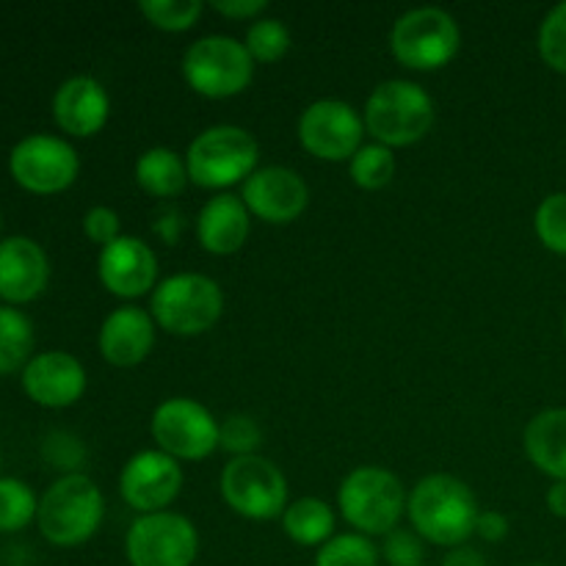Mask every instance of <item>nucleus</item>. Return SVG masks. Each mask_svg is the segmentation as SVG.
<instances>
[{
	"mask_svg": "<svg viewBox=\"0 0 566 566\" xmlns=\"http://www.w3.org/2000/svg\"><path fill=\"white\" fill-rule=\"evenodd\" d=\"M130 566H193L199 556V531L186 514H142L125 534Z\"/></svg>",
	"mask_w": 566,
	"mask_h": 566,
	"instance_id": "nucleus-12",
	"label": "nucleus"
},
{
	"mask_svg": "<svg viewBox=\"0 0 566 566\" xmlns=\"http://www.w3.org/2000/svg\"><path fill=\"white\" fill-rule=\"evenodd\" d=\"M155 335H158V324L153 321L149 310L122 304L99 324V357L114 368H136L153 354Z\"/></svg>",
	"mask_w": 566,
	"mask_h": 566,
	"instance_id": "nucleus-19",
	"label": "nucleus"
},
{
	"mask_svg": "<svg viewBox=\"0 0 566 566\" xmlns=\"http://www.w3.org/2000/svg\"><path fill=\"white\" fill-rule=\"evenodd\" d=\"M188 180L205 191L227 193L260 169V144L238 125L205 127L186 149Z\"/></svg>",
	"mask_w": 566,
	"mask_h": 566,
	"instance_id": "nucleus-5",
	"label": "nucleus"
},
{
	"mask_svg": "<svg viewBox=\"0 0 566 566\" xmlns=\"http://www.w3.org/2000/svg\"><path fill=\"white\" fill-rule=\"evenodd\" d=\"M252 232V213L238 193H216L202 205L197 216L199 247L216 258L241 252Z\"/></svg>",
	"mask_w": 566,
	"mask_h": 566,
	"instance_id": "nucleus-21",
	"label": "nucleus"
},
{
	"mask_svg": "<svg viewBox=\"0 0 566 566\" xmlns=\"http://www.w3.org/2000/svg\"><path fill=\"white\" fill-rule=\"evenodd\" d=\"M39 497L22 479H0V534H17L36 523Z\"/></svg>",
	"mask_w": 566,
	"mask_h": 566,
	"instance_id": "nucleus-27",
	"label": "nucleus"
},
{
	"mask_svg": "<svg viewBox=\"0 0 566 566\" xmlns=\"http://www.w3.org/2000/svg\"><path fill=\"white\" fill-rule=\"evenodd\" d=\"M243 44H247L254 64H276L291 50V31L276 17H260L249 25Z\"/></svg>",
	"mask_w": 566,
	"mask_h": 566,
	"instance_id": "nucleus-30",
	"label": "nucleus"
},
{
	"mask_svg": "<svg viewBox=\"0 0 566 566\" xmlns=\"http://www.w3.org/2000/svg\"><path fill=\"white\" fill-rule=\"evenodd\" d=\"M528 462L553 481H566V407L542 409L523 431Z\"/></svg>",
	"mask_w": 566,
	"mask_h": 566,
	"instance_id": "nucleus-22",
	"label": "nucleus"
},
{
	"mask_svg": "<svg viewBox=\"0 0 566 566\" xmlns=\"http://www.w3.org/2000/svg\"><path fill=\"white\" fill-rule=\"evenodd\" d=\"M335 509L321 497H298L282 514V531L302 547H321L335 536Z\"/></svg>",
	"mask_w": 566,
	"mask_h": 566,
	"instance_id": "nucleus-24",
	"label": "nucleus"
},
{
	"mask_svg": "<svg viewBox=\"0 0 566 566\" xmlns=\"http://www.w3.org/2000/svg\"><path fill=\"white\" fill-rule=\"evenodd\" d=\"M263 446V429L252 415H230L219 426V448L235 457H254Z\"/></svg>",
	"mask_w": 566,
	"mask_h": 566,
	"instance_id": "nucleus-33",
	"label": "nucleus"
},
{
	"mask_svg": "<svg viewBox=\"0 0 566 566\" xmlns=\"http://www.w3.org/2000/svg\"><path fill=\"white\" fill-rule=\"evenodd\" d=\"M462 50V28L437 6H420L396 20L390 31V53L401 66L434 72L451 64Z\"/></svg>",
	"mask_w": 566,
	"mask_h": 566,
	"instance_id": "nucleus-8",
	"label": "nucleus"
},
{
	"mask_svg": "<svg viewBox=\"0 0 566 566\" xmlns=\"http://www.w3.org/2000/svg\"><path fill=\"white\" fill-rule=\"evenodd\" d=\"M479 501L462 479L451 473H431L412 486L407 517L423 542L437 547H462L475 536Z\"/></svg>",
	"mask_w": 566,
	"mask_h": 566,
	"instance_id": "nucleus-1",
	"label": "nucleus"
},
{
	"mask_svg": "<svg viewBox=\"0 0 566 566\" xmlns=\"http://www.w3.org/2000/svg\"><path fill=\"white\" fill-rule=\"evenodd\" d=\"M396 149L385 147V144H363L352 160H348V177L363 191H381L396 177Z\"/></svg>",
	"mask_w": 566,
	"mask_h": 566,
	"instance_id": "nucleus-26",
	"label": "nucleus"
},
{
	"mask_svg": "<svg viewBox=\"0 0 566 566\" xmlns=\"http://www.w3.org/2000/svg\"><path fill=\"white\" fill-rule=\"evenodd\" d=\"M219 426L205 403L175 396L155 407L149 434L155 448L177 462H202L219 448Z\"/></svg>",
	"mask_w": 566,
	"mask_h": 566,
	"instance_id": "nucleus-11",
	"label": "nucleus"
},
{
	"mask_svg": "<svg viewBox=\"0 0 566 566\" xmlns=\"http://www.w3.org/2000/svg\"><path fill=\"white\" fill-rule=\"evenodd\" d=\"M536 48H539V59L553 72L566 75V0L545 14L536 33Z\"/></svg>",
	"mask_w": 566,
	"mask_h": 566,
	"instance_id": "nucleus-32",
	"label": "nucleus"
},
{
	"mask_svg": "<svg viewBox=\"0 0 566 566\" xmlns=\"http://www.w3.org/2000/svg\"><path fill=\"white\" fill-rule=\"evenodd\" d=\"M0 468H3V453H0Z\"/></svg>",
	"mask_w": 566,
	"mask_h": 566,
	"instance_id": "nucleus-44",
	"label": "nucleus"
},
{
	"mask_svg": "<svg viewBox=\"0 0 566 566\" xmlns=\"http://www.w3.org/2000/svg\"><path fill=\"white\" fill-rule=\"evenodd\" d=\"M547 509H551L553 517L566 520V481H553L551 490L545 495Z\"/></svg>",
	"mask_w": 566,
	"mask_h": 566,
	"instance_id": "nucleus-40",
	"label": "nucleus"
},
{
	"mask_svg": "<svg viewBox=\"0 0 566 566\" xmlns=\"http://www.w3.org/2000/svg\"><path fill=\"white\" fill-rule=\"evenodd\" d=\"M564 337H566V315H564Z\"/></svg>",
	"mask_w": 566,
	"mask_h": 566,
	"instance_id": "nucleus-42",
	"label": "nucleus"
},
{
	"mask_svg": "<svg viewBox=\"0 0 566 566\" xmlns=\"http://www.w3.org/2000/svg\"><path fill=\"white\" fill-rule=\"evenodd\" d=\"M534 232L547 252L566 258V191L542 199L534 213Z\"/></svg>",
	"mask_w": 566,
	"mask_h": 566,
	"instance_id": "nucleus-31",
	"label": "nucleus"
},
{
	"mask_svg": "<svg viewBox=\"0 0 566 566\" xmlns=\"http://www.w3.org/2000/svg\"><path fill=\"white\" fill-rule=\"evenodd\" d=\"M440 566H486V558L481 556L475 547L462 545V547H453V551H448Z\"/></svg>",
	"mask_w": 566,
	"mask_h": 566,
	"instance_id": "nucleus-39",
	"label": "nucleus"
},
{
	"mask_svg": "<svg viewBox=\"0 0 566 566\" xmlns=\"http://www.w3.org/2000/svg\"><path fill=\"white\" fill-rule=\"evenodd\" d=\"M525 566H547V564H525Z\"/></svg>",
	"mask_w": 566,
	"mask_h": 566,
	"instance_id": "nucleus-43",
	"label": "nucleus"
},
{
	"mask_svg": "<svg viewBox=\"0 0 566 566\" xmlns=\"http://www.w3.org/2000/svg\"><path fill=\"white\" fill-rule=\"evenodd\" d=\"M219 490L227 506L252 523L282 517L287 509L285 473L260 453L230 459L221 470Z\"/></svg>",
	"mask_w": 566,
	"mask_h": 566,
	"instance_id": "nucleus-9",
	"label": "nucleus"
},
{
	"mask_svg": "<svg viewBox=\"0 0 566 566\" xmlns=\"http://www.w3.org/2000/svg\"><path fill=\"white\" fill-rule=\"evenodd\" d=\"M22 392L31 398L36 407L44 409H70L83 398L88 385L86 368L81 359L70 352L33 354L31 363L20 374Z\"/></svg>",
	"mask_w": 566,
	"mask_h": 566,
	"instance_id": "nucleus-17",
	"label": "nucleus"
},
{
	"mask_svg": "<svg viewBox=\"0 0 566 566\" xmlns=\"http://www.w3.org/2000/svg\"><path fill=\"white\" fill-rule=\"evenodd\" d=\"M97 276L103 282L105 291L116 298H133L153 296L158 287V254L153 252L144 238L138 235H122L114 243L99 249L97 258Z\"/></svg>",
	"mask_w": 566,
	"mask_h": 566,
	"instance_id": "nucleus-15",
	"label": "nucleus"
},
{
	"mask_svg": "<svg viewBox=\"0 0 566 566\" xmlns=\"http://www.w3.org/2000/svg\"><path fill=\"white\" fill-rule=\"evenodd\" d=\"M381 551L374 545L370 536L348 531V534H335L326 545L315 553V566H379Z\"/></svg>",
	"mask_w": 566,
	"mask_h": 566,
	"instance_id": "nucleus-28",
	"label": "nucleus"
},
{
	"mask_svg": "<svg viewBox=\"0 0 566 566\" xmlns=\"http://www.w3.org/2000/svg\"><path fill=\"white\" fill-rule=\"evenodd\" d=\"M210 9H213L216 14L227 17V20H252L254 22L265 14L269 3H265V0H213V3H210Z\"/></svg>",
	"mask_w": 566,
	"mask_h": 566,
	"instance_id": "nucleus-37",
	"label": "nucleus"
},
{
	"mask_svg": "<svg viewBox=\"0 0 566 566\" xmlns=\"http://www.w3.org/2000/svg\"><path fill=\"white\" fill-rule=\"evenodd\" d=\"M381 562L387 566H423L426 564V542L415 531L396 528L381 542Z\"/></svg>",
	"mask_w": 566,
	"mask_h": 566,
	"instance_id": "nucleus-35",
	"label": "nucleus"
},
{
	"mask_svg": "<svg viewBox=\"0 0 566 566\" xmlns=\"http://www.w3.org/2000/svg\"><path fill=\"white\" fill-rule=\"evenodd\" d=\"M144 20L164 33H186L202 17V0H142L138 3Z\"/></svg>",
	"mask_w": 566,
	"mask_h": 566,
	"instance_id": "nucleus-29",
	"label": "nucleus"
},
{
	"mask_svg": "<svg viewBox=\"0 0 566 566\" xmlns=\"http://www.w3.org/2000/svg\"><path fill=\"white\" fill-rule=\"evenodd\" d=\"M9 171L22 191L55 197L75 186L81 158L66 138L53 133H31L11 147Z\"/></svg>",
	"mask_w": 566,
	"mask_h": 566,
	"instance_id": "nucleus-10",
	"label": "nucleus"
},
{
	"mask_svg": "<svg viewBox=\"0 0 566 566\" xmlns=\"http://www.w3.org/2000/svg\"><path fill=\"white\" fill-rule=\"evenodd\" d=\"M105 520L103 490L88 475L72 473L44 490L39 497V534L53 547H81L99 531Z\"/></svg>",
	"mask_w": 566,
	"mask_h": 566,
	"instance_id": "nucleus-3",
	"label": "nucleus"
},
{
	"mask_svg": "<svg viewBox=\"0 0 566 566\" xmlns=\"http://www.w3.org/2000/svg\"><path fill=\"white\" fill-rule=\"evenodd\" d=\"M241 199L254 219L265 224H293L310 205V188L296 169L260 166L241 186Z\"/></svg>",
	"mask_w": 566,
	"mask_h": 566,
	"instance_id": "nucleus-16",
	"label": "nucleus"
},
{
	"mask_svg": "<svg viewBox=\"0 0 566 566\" xmlns=\"http://www.w3.org/2000/svg\"><path fill=\"white\" fill-rule=\"evenodd\" d=\"M182 81L208 99H230L247 92L254 81V61L247 44L235 36L210 33L182 53Z\"/></svg>",
	"mask_w": 566,
	"mask_h": 566,
	"instance_id": "nucleus-7",
	"label": "nucleus"
},
{
	"mask_svg": "<svg viewBox=\"0 0 566 566\" xmlns=\"http://www.w3.org/2000/svg\"><path fill=\"white\" fill-rule=\"evenodd\" d=\"M36 335L33 324L22 310L0 304V376L17 374L31 363Z\"/></svg>",
	"mask_w": 566,
	"mask_h": 566,
	"instance_id": "nucleus-25",
	"label": "nucleus"
},
{
	"mask_svg": "<svg viewBox=\"0 0 566 566\" xmlns=\"http://www.w3.org/2000/svg\"><path fill=\"white\" fill-rule=\"evenodd\" d=\"M434 99L420 83L392 77L368 94L363 108L365 133L390 149L423 142L434 125Z\"/></svg>",
	"mask_w": 566,
	"mask_h": 566,
	"instance_id": "nucleus-4",
	"label": "nucleus"
},
{
	"mask_svg": "<svg viewBox=\"0 0 566 566\" xmlns=\"http://www.w3.org/2000/svg\"><path fill=\"white\" fill-rule=\"evenodd\" d=\"M111 97L92 75H72L55 88L53 119L72 138H92L108 125Z\"/></svg>",
	"mask_w": 566,
	"mask_h": 566,
	"instance_id": "nucleus-20",
	"label": "nucleus"
},
{
	"mask_svg": "<svg viewBox=\"0 0 566 566\" xmlns=\"http://www.w3.org/2000/svg\"><path fill=\"white\" fill-rule=\"evenodd\" d=\"M149 315L158 329L175 337L205 335L224 315V291L208 274H171L160 280L149 296Z\"/></svg>",
	"mask_w": 566,
	"mask_h": 566,
	"instance_id": "nucleus-6",
	"label": "nucleus"
},
{
	"mask_svg": "<svg viewBox=\"0 0 566 566\" xmlns=\"http://www.w3.org/2000/svg\"><path fill=\"white\" fill-rule=\"evenodd\" d=\"M475 536L490 545H497L509 536V517L506 514L495 512V509H486V512L479 514V523H475Z\"/></svg>",
	"mask_w": 566,
	"mask_h": 566,
	"instance_id": "nucleus-38",
	"label": "nucleus"
},
{
	"mask_svg": "<svg viewBox=\"0 0 566 566\" xmlns=\"http://www.w3.org/2000/svg\"><path fill=\"white\" fill-rule=\"evenodd\" d=\"M42 457L50 468L61 470L64 475H72L86 462V448H83L81 437H75L72 431L55 429L44 437Z\"/></svg>",
	"mask_w": 566,
	"mask_h": 566,
	"instance_id": "nucleus-34",
	"label": "nucleus"
},
{
	"mask_svg": "<svg viewBox=\"0 0 566 566\" xmlns=\"http://www.w3.org/2000/svg\"><path fill=\"white\" fill-rule=\"evenodd\" d=\"M0 232H3V216H0ZM0 241H3V238H0Z\"/></svg>",
	"mask_w": 566,
	"mask_h": 566,
	"instance_id": "nucleus-41",
	"label": "nucleus"
},
{
	"mask_svg": "<svg viewBox=\"0 0 566 566\" xmlns=\"http://www.w3.org/2000/svg\"><path fill=\"white\" fill-rule=\"evenodd\" d=\"M83 235L92 243H97L99 249L114 243L116 238H122V219L114 208L108 205H94L83 216Z\"/></svg>",
	"mask_w": 566,
	"mask_h": 566,
	"instance_id": "nucleus-36",
	"label": "nucleus"
},
{
	"mask_svg": "<svg viewBox=\"0 0 566 566\" xmlns=\"http://www.w3.org/2000/svg\"><path fill=\"white\" fill-rule=\"evenodd\" d=\"M296 136L307 155L340 164V160H352L363 147L365 119L346 99H315L298 116Z\"/></svg>",
	"mask_w": 566,
	"mask_h": 566,
	"instance_id": "nucleus-13",
	"label": "nucleus"
},
{
	"mask_svg": "<svg viewBox=\"0 0 566 566\" xmlns=\"http://www.w3.org/2000/svg\"><path fill=\"white\" fill-rule=\"evenodd\" d=\"M50 258L42 243L28 235L0 241V304L22 307L48 291Z\"/></svg>",
	"mask_w": 566,
	"mask_h": 566,
	"instance_id": "nucleus-18",
	"label": "nucleus"
},
{
	"mask_svg": "<svg viewBox=\"0 0 566 566\" xmlns=\"http://www.w3.org/2000/svg\"><path fill=\"white\" fill-rule=\"evenodd\" d=\"M138 188L153 199H175L186 191L188 166L186 155L175 153L171 147H149L138 155L133 166Z\"/></svg>",
	"mask_w": 566,
	"mask_h": 566,
	"instance_id": "nucleus-23",
	"label": "nucleus"
},
{
	"mask_svg": "<svg viewBox=\"0 0 566 566\" xmlns=\"http://www.w3.org/2000/svg\"><path fill=\"white\" fill-rule=\"evenodd\" d=\"M409 492L392 470L379 464L354 468L337 486V509L343 520L363 536L392 534L407 517Z\"/></svg>",
	"mask_w": 566,
	"mask_h": 566,
	"instance_id": "nucleus-2",
	"label": "nucleus"
},
{
	"mask_svg": "<svg viewBox=\"0 0 566 566\" xmlns=\"http://www.w3.org/2000/svg\"><path fill=\"white\" fill-rule=\"evenodd\" d=\"M186 475L177 459L169 453L149 448V451L133 453L119 473V495L133 512L158 514L169 512L171 503L180 497Z\"/></svg>",
	"mask_w": 566,
	"mask_h": 566,
	"instance_id": "nucleus-14",
	"label": "nucleus"
}]
</instances>
